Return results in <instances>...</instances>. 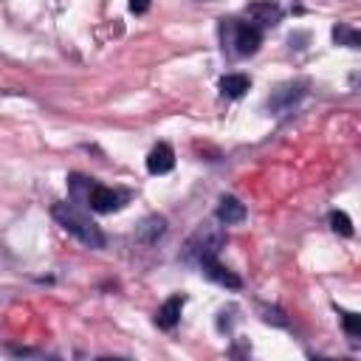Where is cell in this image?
I'll return each mask as SVG.
<instances>
[{
    "label": "cell",
    "mask_w": 361,
    "mask_h": 361,
    "mask_svg": "<svg viewBox=\"0 0 361 361\" xmlns=\"http://www.w3.org/2000/svg\"><path fill=\"white\" fill-rule=\"evenodd\" d=\"M51 214H54V220H56L68 234H73L82 245H87V248H102V245H104V234L99 231V226L90 223V217H85L73 203H54V206H51Z\"/></svg>",
    "instance_id": "obj_1"
},
{
    "label": "cell",
    "mask_w": 361,
    "mask_h": 361,
    "mask_svg": "<svg viewBox=\"0 0 361 361\" xmlns=\"http://www.w3.org/2000/svg\"><path fill=\"white\" fill-rule=\"evenodd\" d=\"M127 192L124 189H113V186H104V183H87V192H85V203L99 212V214H110V212H118L124 203H127Z\"/></svg>",
    "instance_id": "obj_2"
},
{
    "label": "cell",
    "mask_w": 361,
    "mask_h": 361,
    "mask_svg": "<svg viewBox=\"0 0 361 361\" xmlns=\"http://www.w3.org/2000/svg\"><path fill=\"white\" fill-rule=\"evenodd\" d=\"M223 243H226V237L220 234V228H214V226H200V228L195 231V237L189 240V245H186V257L200 265L203 259L217 257V251H220Z\"/></svg>",
    "instance_id": "obj_3"
},
{
    "label": "cell",
    "mask_w": 361,
    "mask_h": 361,
    "mask_svg": "<svg viewBox=\"0 0 361 361\" xmlns=\"http://www.w3.org/2000/svg\"><path fill=\"white\" fill-rule=\"evenodd\" d=\"M259 45H262V31H259L257 25H251V23L234 25V51H237L240 56L254 54Z\"/></svg>",
    "instance_id": "obj_4"
},
{
    "label": "cell",
    "mask_w": 361,
    "mask_h": 361,
    "mask_svg": "<svg viewBox=\"0 0 361 361\" xmlns=\"http://www.w3.org/2000/svg\"><path fill=\"white\" fill-rule=\"evenodd\" d=\"M248 17L254 20L251 25H257V28L262 31V28H268V25H276V23H279L282 8H279L274 0H257V3H251V6H248Z\"/></svg>",
    "instance_id": "obj_5"
},
{
    "label": "cell",
    "mask_w": 361,
    "mask_h": 361,
    "mask_svg": "<svg viewBox=\"0 0 361 361\" xmlns=\"http://www.w3.org/2000/svg\"><path fill=\"white\" fill-rule=\"evenodd\" d=\"M175 166V152H172V147L169 144H155L152 149H149V155H147V169L152 172V175H166L169 169Z\"/></svg>",
    "instance_id": "obj_6"
},
{
    "label": "cell",
    "mask_w": 361,
    "mask_h": 361,
    "mask_svg": "<svg viewBox=\"0 0 361 361\" xmlns=\"http://www.w3.org/2000/svg\"><path fill=\"white\" fill-rule=\"evenodd\" d=\"M200 268H203V274H206L212 282H217V285H226V288H231V290L243 288V279H240L237 274H231L226 265H220L214 257H212V259H203Z\"/></svg>",
    "instance_id": "obj_7"
},
{
    "label": "cell",
    "mask_w": 361,
    "mask_h": 361,
    "mask_svg": "<svg viewBox=\"0 0 361 361\" xmlns=\"http://www.w3.org/2000/svg\"><path fill=\"white\" fill-rule=\"evenodd\" d=\"M183 296L180 293H175V296H169L161 307H158V313H155V324L161 327V330H172L175 324H178V319H180V310H183Z\"/></svg>",
    "instance_id": "obj_8"
},
{
    "label": "cell",
    "mask_w": 361,
    "mask_h": 361,
    "mask_svg": "<svg viewBox=\"0 0 361 361\" xmlns=\"http://www.w3.org/2000/svg\"><path fill=\"white\" fill-rule=\"evenodd\" d=\"M217 220L220 223H240V220H245V203H240L237 197H231V195H226V197H220V206H217Z\"/></svg>",
    "instance_id": "obj_9"
},
{
    "label": "cell",
    "mask_w": 361,
    "mask_h": 361,
    "mask_svg": "<svg viewBox=\"0 0 361 361\" xmlns=\"http://www.w3.org/2000/svg\"><path fill=\"white\" fill-rule=\"evenodd\" d=\"M248 87H251V79L245 73H228V76L220 79V93L228 96V99H240Z\"/></svg>",
    "instance_id": "obj_10"
},
{
    "label": "cell",
    "mask_w": 361,
    "mask_h": 361,
    "mask_svg": "<svg viewBox=\"0 0 361 361\" xmlns=\"http://www.w3.org/2000/svg\"><path fill=\"white\" fill-rule=\"evenodd\" d=\"M164 217H147L144 223H141V228H138V237L144 240V243H152L155 237H161L164 234Z\"/></svg>",
    "instance_id": "obj_11"
},
{
    "label": "cell",
    "mask_w": 361,
    "mask_h": 361,
    "mask_svg": "<svg viewBox=\"0 0 361 361\" xmlns=\"http://www.w3.org/2000/svg\"><path fill=\"white\" fill-rule=\"evenodd\" d=\"M333 39H336L338 45H350V48H358V42H361V34H358L353 25H336V28H333Z\"/></svg>",
    "instance_id": "obj_12"
},
{
    "label": "cell",
    "mask_w": 361,
    "mask_h": 361,
    "mask_svg": "<svg viewBox=\"0 0 361 361\" xmlns=\"http://www.w3.org/2000/svg\"><path fill=\"white\" fill-rule=\"evenodd\" d=\"M330 228L341 237H353V220L344 212H330Z\"/></svg>",
    "instance_id": "obj_13"
},
{
    "label": "cell",
    "mask_w": 361,
    "mask_h": 361,
    "mask_svg": "<svg viewBox=\"0 0 361 361\" xmlns=\"http://www.w3.org/2000/svg\"><path fill=\"white\" fill-rule=\"evenodd\" d=\"M341 322H344V330H347L353 338H358V336H361V322H358V316H355V313H341Z\"/></svg>",
    "instance_id": "obj_14"
},
{
    "label": "cell",
    "mask_w": 361,
    "mask_h": 361,
    "mask_svg": "<svg viewBox=\"0 0 361 361\" xmlns=\"http://www.w3.org/2000/svg\"><path fill=\"white\" fill-rule=\"evenodd\" d=\"M149 8V0H130V11L133 14H144Z\"/></svg>",
    "instance_id": "obj_15"
}]
</instances>
